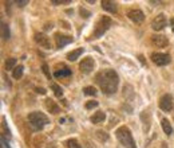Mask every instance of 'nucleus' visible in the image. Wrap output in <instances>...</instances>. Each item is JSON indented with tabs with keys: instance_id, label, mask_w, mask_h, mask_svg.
I'll use <instances>...</instances> for the list:
<instances>
[{
	"instance_id": "nucleus-5",
	"label": "nucleus",
	"mask_w": 174,
	"mask_h": 148,
	"mask_svg": "<svg viewBox=\"0 0 174 148\" xmlns=\"http://www.w3.org/2000/svg\"><path fill=\"white\" fill-rule=\"evenodd\" d=\"M153 63H155L157 66H165V65L170 63V55L163 53H153L150 55Z\"/></svg>"
},
{
	"instance_id": "nucleus-22",
	"label": "nucleus",
	"mask_w": 174,
	"mask_h": 148,
	"mask_svg": "<svg viewBox=\"0 0 174 148\" xmlns=\"http://www.w3.org/2000/svg\"><path fill=\"white\" fill-rule=\"evenodd\" d=\"M96 137L99 139V141H107L109 140V133H106L104 131H98L96 132Z\"/></svg>"
},
{
	"instance_id": "nucleus-26",
	"label": "nucleus",
	"mask_w": 174,
	"mask_h": 148,
	"mask_svg": "<svg viewBox=\"0 0 174 148\" xmlns=\"http://www.w3.org/2000/svg\"><path fill=\"white\" fill-rule=\"evenodd\" d=\"M99 105V102L98 101H87L86 102V109H93V108H96Z\"/></svg>"
},
{
	"instance_id": "nucleus-29",
	"label": "nucleus",
	"mask_w": 174,
	"mask_h": 148,
	"mask_svg": "<svg viewBox=\"0 0 174 148\" xmlns=\"http://www.w3.org/2000/svg\"><path fill=\"white\" fill-rule=\"evenodd\" d=\"M91 13L88 12V11H86L84 8H80V16H83V18H88Z\"/></svg>"
},
{
	"instance_id": "nucleus-15",
	"label": "nucleus",
	"mask_w": 174,
	"mask_h": 148,
	"mask_svg": "<svg viewBox=\"0 0 174 148\" xmlns=\"http://www.w3.org/2000/svg\"><path fill=\"white\" fill-rule=\"evenodd\" d=\"M104 118H106V115H104V112H95L93 116L90 117V121L93 124H101V123H103L104 121Z\"/></svg>"
},
{
	"instance_id": "nucleus-13",
	"label": "nucleus",
	"mask_w": 174,
	"mask_h": 148,
	"mask_svg": "<svg viewBox=\"0 0 174 148\" xmlns=\"http://www.w3.org/2000/svg\"><path fill=\"white\" fill-rule=\"evenodd\" d=\"M102 8L107 12H111V13H115L118 11L117 8V3L111 1V0H102Z\"/></svg>"
},
{
	"instance_id": "nucleus-23",
	"label": "nucleus",
	"mask_w": 174,
	"mask_h": 148,
	"mask_svg": "<svg viewBox=\"0 0 174 148\" xmlns=\"http://www.w3.org/2000/svg\"><path fill=\"white\" fill-rule=\"evenodd\" d=\"M51 88H52V90H54V93H55L56 97H62V96H63V90H62V88L59 85L52 83V85H51Z\"/></svg>"
},
{
	"instance_id": "nucleus-12",
	"label": "nucleus",
	"mask_w": 174,
	"mask_h": 148,
	"mask_svg": "<svg viewBox=\"0 0 174 148\" xmlns=\"http://www.w3.org/2000/svg\"><path fill=\"white\" fill-rule=\"evenodd\" d=\"M35 40H36L37 45L44 47V48L51 47V42H50V39H48V36L46 34H35Z\"/></svg>"
},
{
	"instance_id": "nucleus-1",
	"label": "nucleus",
	"mask_w": 174,
	"mask_h": 148,
	"mask_svg": "<svg viewBox=\"0 0 174 148\" xmlns=\"http://www.w3.org/2000/svg\"><path fill=\"white\" fill-rule=\"evenodd\" d=\"M96 81H98L101 89L103 93L106 94H114L118 89V83H119V77L118 74L111 69H107L101 71L96 75Z\"/></svg>"
},
{
	"instance_id": "nucleus-14",
	"label": "nucleus",
	"mask_w": 174,
	"mask_h": 148,
	"mask_svg": "<svg viewBox=\"0 0 174 148\" xmlns=\"http://www.w3.org/2000/svg\"><path fill=\"white\" fill-rule=\"evenodd\" d=\"M46 108H47V109L50 110V113H52V115H58V113L60 112V108L55 104V101H52V100H50V98L46 100Z\"/></svg>"
},
{
	"instance_id": "nucleus-33",
	"label": "nucleus",
	"mask_w": 174,
	"mask_h": 148,
	"mask_svg": "<svg viewBox=\"0 0 174 148\" xmlns=\"http://www.w3.org/2000/svg\"><path fill=\"white\" fill-rule=\"evenodd\" d=\"M171 28H173V31H174V19H171Z\"/></svg>"
},
{
	"instance_id": "nucleus-10",
	"label": "nucleus",
	"mask_w": 174,
	"mask_h": 148,
	"mask_svg": "<svg viewBox=\"0 0 174 148\" xmlns=\"http://www.w3.org/2000/svg\"><path fill=\"white\" fill-rule=\"evenodd\" d=\"M127 16L134 22V23H137V24H141L142 22L145 20L143 12H142L141 10H138V8H133V10H128V11H127Z\"/></svg>"
},
{
	"instance_id": "nucleus-20",
	"label": "nucleus",
	"mask_w": 174,
	"mask_h": 148,
	"mask_svg": "<svg viewBox=\"0 0 174 148\" xmlns=\"http://www.w3.org/2000/svg\"><path fill=\"white\" fill-rule=\"evenodd\" d=\"M66 145H67V148H82V147H80V144L78 143L76 139H70V140H67V141H66Z\"/></svg>"
},
{
	"instance_id": "nucleus-27",
	"label": "nucleus",
	"mask_w": 174,
	"mask_h": 148,
	"mask_svg": "<svg viewBox=\"0 0 174 148\" xmlns=\"http://www.w3.org/2000/svg\"><path fill=\"white\" fill-rule=\"evenodd\" d=\"M42 70H43V73L46 74V77H47L48 80H51V73H50V70H48V66L46 63L42 65Z\"/></svg>"
},
{
	"instance_id": "nucleus-8",
	"label": "nucleus",
	"mask_w": 174,
	"mask_h": 148,
	"mask_svg": "<svg viewBox=\"0 0 174 148\" xmlns=\"http://www.w3.org/2000/svg\"><path fill=\"white\" fill-rule=\"evenodd\" d=\"M94 66H95V62H94V59L91 58V57H87V58H84L79 63V70L82 73H84V74H88V73L93 71Z\"/></svg>"
},
{
	"instance_id": "nucleus-17",
	"label": "nucleus",
	"mask_w": 174,
	"mask_h": 148,
	"mask_svg": "<svg viewBox=\"0 0 174 148\" xmlns=\"http://www.w3.org/2000/svg\"><path fill=\"white\" fill-rule=\"evenodd\" d=\"M161 124H162V129H163V132H165V133L167 135V136H170V135L173 133V126L170 125L169 120H167V118H162Z\"/></svg>"
},
{
	"instance_id": "nucleus-6",
	"label": "nucleus",
	"mask_w": 174,
	"mask_h": 148,
	"mask_svg": "<svg viewBox=\"0 0 174 148\" xmlns=\"http://www.w3.org/2000/svg\"><path fill=\"white\" fill-rule=\"evenodd\" d=\"M159 108L163 112H170L174 108V100L170 94H163L159 100Z\"/></svg>"
},
{
	"instance_id": "nucleus-11",
	"label": "nucleus",
	"mask_w": 174,
	"mask_h": 148,
	"mask_svg": "<svg viewBox=\"0 0 174 148\" xmlns=\"http://www.w3.org/2000/svg\"><path fill=\"white\" fill-rule=\"evenodd\" d=\"M55 40H56V46H58V47H64L66 45L71 43L74 39H72V36H70V35L56 34L55 35Z\"/></svg>"
},
{
	"instance_id": "nucleus-31",
	"label": "nucleus",
	"mask_w": 174,
	"mask_h": 148,
	"mask_svg": "<svg viewBox=\"0 0 174 148\" xmlns=\"http://www.w3.org/2000/svg\"><path fill=\"white\" fill-rule=\"evenodd\" d=\"M36 91L40 94H46V89H43V88H36Z\"/></svg>"
},
{
	"instance_id": "nucleus-18",
	"label": "nucleus",
	"mask_w": 174,
	"mask_h": 148,
	"mask_svg": "<svg viewBox=\"0 0 174 148\" xmlns=\"http://www.w3.org/2000/svg\"><path fill=\"white\" fill-rule=\"evenodd\" d=\"M54 75H55L56 78H59V77H68V75H71V70L67 69V67H66V69H62V70H56Z\"/></svg>"
},
{
	"instance_id": "nucleus-7",
	"label": "nucleus",
	"mask_w": 174,
	"mask_h": 148,
	"mask_svg": "<svg viewBox=\"0 0 174 148\" xmlns=\"http://www.w3.org/2000/svg\"><path fill=\"white\" fill-rule=\"evenodd\" d=\"M150 42H151V45L154 46V47H166V46L169 45V40L165 36V35H159V34H154L151 35V38H150Z\"/></svg>"
},
{
	"instance_id": "nucleus-21",
	"label": "nucleus",
	"mask_w": 174,
	"mask_h": 148,
	"mask_svg": "<svg viewBox=\"0 0 174 148\" xmlns=\"http://www.w3.org/2000/svg\"><path fill=\"white\" fill-rule=\"evenodd\" d=\"M21 75H23V66L15 67V69H13V71H12V77L16 78V80H19Z\"/></svg>"
},
{
	"instance_id": "nucleus-4",
	"label": "nucleus",
	"mask_w": 174,
	"mask_h": 148,
	"mask_svg": "<svg viewBox=\"0 0 174 148\" xmlns=\"http://www.w3.org/2000/svg\"><path fill=\"white\" fill-rule=\"evenodd\" d=\"M111 23H112V22H111V19H110L109 16H102V18L98 20L96 26H95V31H94V38H101L102 35H103L104 32H106L107 30L110 28Z\"/></svg>"
},
{
	"instance_id": "nucleus-30",
	"label": "nucleus",
	"mask_w": 174,
	"mask_h": 148,
	"mask_svg": "<svg viewBox=\"0 0 174 148\" xmlns=\"http://www.w3.org/2000/svg\"><path fill=\"white\" fill-rule=\"evenodd\" d=\"M16 4H18L19 7H24L26 4H28V1H27V0H16Z\"/></svg>"
},
{
	"instance_id": "nucleus-19",
	"label": "nucleus",
	"mask_w": 174,
	"mask_h": 148,
	"mask_svg": "<svg viewBox=\"0 0 174 148\" xmlns=\"http://www.w3.org/2000/svg\"><path fill=\"white\" fill-rule=\"evenodd\" d=\"M15 65H16V59L15 58H8L5 61V70H13L15 69Z\"/></svg>"
},
{
	"instance_id": "nucleus-24",
	"label": "nucleus",
	"mask_w": 174,
	"mask_h": 148,
	"mask_svg": "<svg viewBox=\"0 0 174 148\" xmlns=\"http://www.w3.org/2000/svg\"><path fill=\"white\" fill-rule=\"evenodd\" d=\"M1 36L3 39H8L10 38V31H8V26L5 23H1Z\"/></svg>"
},
{
	"instance_id": "nucleus-34",
	"label": "nucleus",
	"mask_w": 174,
	"mask_h": 148,
	"mask_svg": "<svg viewBox=\"0 0 174 148\" xmlns=\"http://www.w3.org/2000/svg\"><path fill=\"white\" fill-rule=\"evenodd\" d=\"M162 148H167V147H166V144H165V143H163V145H162Z\"/></svg>"
},
{
	"instance_id": "nucleus-25",
	"label": "nucleus",
	"mask_w": 174,
	"mask_h": 148,
	"mask_svg": "<svg viewBox=\"0 0 174 148\" xmlns=\"http://www.w3.org/2000/svg\"><path fill=\"white\" fill-rule=\"evenodd\" d=\"M83 93L87 94V96H95L96 90H95V88H93V86H86V88L83 89Z\"/></svg>"
},
{
	"instance_id": "nucleus-2",
	"label": "nucleus",
	"mask_w": 174,
	"mask_h": 148,
	"mask_svg": "<svg viewBox=\"0 0 174 148\" xmlns=\"http://www.w3.org/2000/svg\"><path fill=\"white\" fill-rule=\"evenodd\" d=\"M115 135H117L118 140H119L120 144H122L125 148H137L135 141H134V139H133V135H131V132H130L128 128L120 126V128L117 129Z\"/></svg>"
},
{
	"instance_id": "nucleus-9",
	"label": "nucleus",
	"mask_w": 174,
	"mask_h": 148,
	"mask_svg": "<svg viewBox=\"0 0 174 148\" xmlns=\"http://www.w3.org/2000/svg\"><path fill=\"white\" fill-rule=\"evenodd\" d=\"M165 26H166V18L163 13L157 15L151 20V28L154 30V31H161V30L165 28Z\"/></svg>"
},
{
	"instance_id": "nucleus-3",
	"label": "nucleus",
	"mask_w": 174,
	"mask_h": 148,
	"mask_svg": "<svg viewBox=\"0 0 174 148\" xmlns=\"http://www.w3.org/2000/svg\"><path fill=\"white\" fill-rule=\"evenodd\" d=\"M28 121L34 129H42L44 125H47L50 121L48 117L42 112H32L28 115Z\"/></svg>"
},
{
	"instance_id": "nucleus-32",
	"label": "nucleus",
	"mask_w": 174,
	"mask_h": 148,
	"mask_svg": "<svg viewBox=\"0 0 174 148\" xmlns=\"http://www.w3.org/2000/svg\"><path fill=\"white\" fill-rule=\"evenodd\" d=\"M44 28H46V30H51V28H52V24H51V23L48 24V23H47V24H46V27H44Z\"/></svg>"
},
{
	"instance_id": "nucleus-28",
	"label": "nucleus",
	"mask_w": 174,
	"mask_h": 148,
	"mask_svg": "<svg viewBox=\"0 0 174 148\" xmlns=\"http://www.w3.org/2000/svg\"><path fill=\"white\" fill-rule=\"evenodd\" d=\"M68 4V3H71V0H52V4L58 5V4Z\"/></svg>"
},
{
	"instance_id": "nucleus-16",
	"label": "nucleus",
	"mask_w": 174,
	"mask_h": 148,
	"mask_svg": "<svg viewBox=\"0 0 174 148\" xmlns=\"http://www.w3.org/2000/svg\"><path fill=\"white\" fill-rule=\"evenodd\" d=\"M83 51H84V48H82V47H80V48H76V50H72L71 53L67 54V59H68V61H71V62L76 61V59L83 54Z\"/></svg>"
}]
</instances>
